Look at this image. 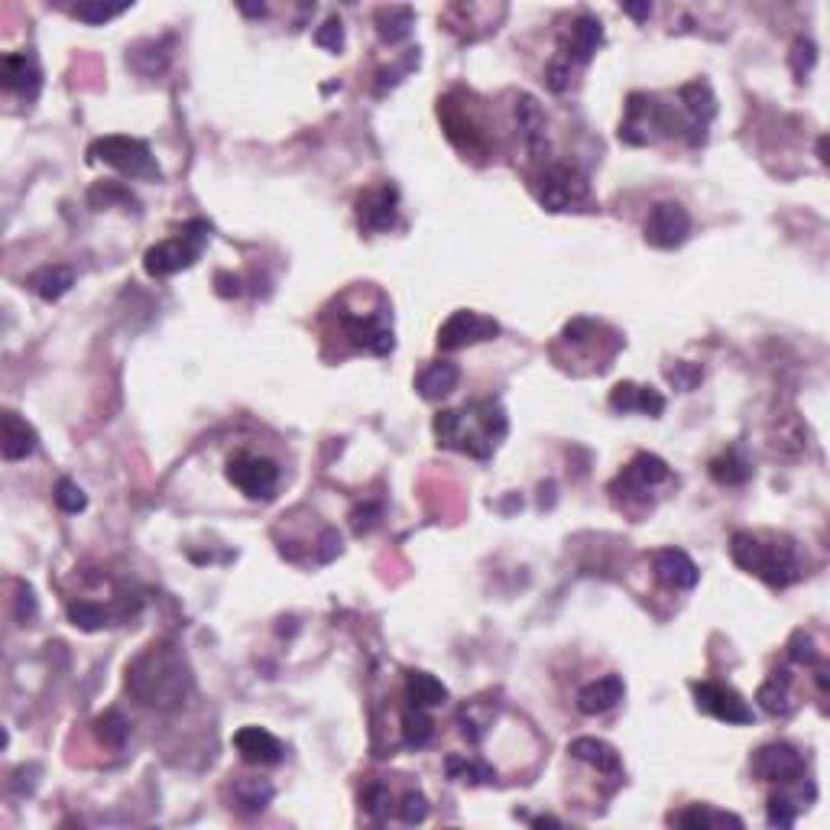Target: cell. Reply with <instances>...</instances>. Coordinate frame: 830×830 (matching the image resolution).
Wrapping results in <instances>:
<instances>
[{
	"label": "cell",
	"instance_id": "cell-1",
	"mask_svg": "<svg viewBox=\"0 0 830 830\" xmlns=\"http://www.w3.org/2000/svg\"><path fill=\"white\" fill-rule=\"evenodd\" d=\"M195 688L189 662L172 642H153L127 665V691L153 711H179Z\"/></svg>",
	"mask_w": 830,
	"mask_h": 830
},
{
	"label": "cell",
	"instance_id": "cell-2",
	"mask_svg": "<svg viewBox=\"0 0 830 830\" xmlns=\"http://www.w3.org/2000/svg\"><path fill=\"white\" fill-rule=\"evenodd\" d=\"M432 428L438 435V445L464 451V454H471V458L484 461L506 438L510 422H506V412L500 403H493V399H477V403L464 406V409L438 412Z\"/></svg>",
	"mask_w": 830,
	"mask_h": 830
},
{
	"label": "cell",
	"instance_id": "cell-3",
	"mask_svg": "<svg viewBox=\"0 0 830 830\" xmlns=\"http://www.w3.org/2000/svg\"><path fill=\"white\" fill-rule=\"evenodd\" d=\"M730 555L743 571L756 574L769 587H788L801 578L798 552L788 539H762L753 532H736L730 542Z\"/></svg>",
	"mask_w": 830,
	"mask_h": 830
},
{
	"label": "cell",
	"instance_id": "cell-4",
	"mask_svg": "<svg viewBox=\"0 0 830 830\" xmlns=\"http://www.w3.org/2000/svg\"><path fill=\"white\" fill-rule=\"evenodd\" d=\"M208 240H211V224L208 221H189L185 224V231H179V237L163 240V244L146 250V257H143L146 273L156 276V279H166V276L179 273V270H189V266L202 257Z\"/></svg>",
	"mask_w": 830,
	"mask_h": 830
},
{
	"label": "cell",
	"instance_id": "cell-5",
	"mask_svg": "<svg viewBox=\"0 0 830 830\" xmlns=\"http://www.w3.org/2000/svg\"><path fill=\"white\" fill-rule=\"evenodd\" d=\"M88 156L95 159V163H107L114 166L117 172H124V176H137V179H159V166L153 159V150L146 140H137V137H101L88 146Z\"/></svg>",
	"mask_w": 830,
	"mask_h": 830
},
{
	"label": "cell",
	"instance_id": "cell-6",
	"mask_svg": "<svg viewBox=\"0 0 830 830\" xmlns=\"http://www.w3.org/2000/svg\"><path fill=\"white\" fill-rule=\"evenodd\" d=\"M591 195L587 179L571 166H545L539 176V202L545 211H568Z\"/></svg>",
	"mask_w": 830,
	"mask_h": 830
},
{
	"label": "cell",
	"instance_id": "cell-7",
	"mask_svg": "<svg viewBox=\"0 0 830 830\" xmlns=\"http://www.w3.org/2000/svg\"><path fill=\"white\" fill-rule=\"evenodd\" d=\"M227 477L250 500H273L279 487V467L266 458H257V454H240V458H234L231 467H227Z\"/></svg>",
	"mask_w": 830,
	"mask_h": 830
},
{
	"label": "cell",
	"instance_id": "cell-8",
	"mask_svg": "<svg viewBox=\"0 0 830 830\" xmlns=\"http://www.w3.org/2000/svg\"><path fill=\"white\" fill-rule=\"evenodd\" d=\"M691 234V214L678 202H659L646 218V244L659 250H675Z\"/></svg>",
	"mask_w": 830,
	"mask_h": 830
},
{
	"label": "cell",
	"instance_id": "cell-9",
	"mask_svg": "<svg viewBox=\"0 0 830 830\" xmlns=\"http://www.w3.org/2000/svg\"><path fill=\"white\" fill-rule=\"evenodd\" d=\"M753 775L762 782H798L805 779V756L792 743H769L753 753Z\"/></svg>",
	"mask_w": 830,
	"mask_h": 830
},
{
	"label": "cell",
	"instance_id": "cell-10",
	"mask_svg": "<svg viewBox=\"0 0 830 830\" xmlns=\"http://www.w3.org/2000/svg\"><path fill=\"white\" fill-rule=\"evenodd\" d=\"M500 334V325L490 315L480 312H454L438 331V347L441 351H461L467 344L493 341Z\"/></svg>",
	"mask_w": 830,
	"mask_h": 830
},
{
	"label": "cell",
	"instance_id": "cell-11",
	"mask_svg": "<svg viewBox=\"0 0 830 830\" xmlns=\"http://www.w3.org/2000/svg\"><path fill=\"white\" fill-rule=\"evenodd\" d=\"M691 691L698 698V711L724 720V724H740V727L753 724V711H749L746 701L733 688L714 685V681H694Z\"/></svg>",
	"mask_w": 830,
	"mask_h": 830
},
{
	"label": "cell",
	"instance_id": "cell-12",
	"mask_svg": "<svg viewBox=\"0 0 830 830\" xmlns=\"http://www.w3.org/2000/svg\"><path fill=\"white\" fill-rule=\"evenodd\" d=\"M678 101H681V111H685V124H688V143L691 146H701L704 137H707V127H711V120L717 114V98L707 82H691L678 91Z\"/></svg>",
	"mask_w": 830,
	"mask_h": 830
},
{
	"label": "cell",
	"instance_id": "cell-13",
	"mask_svg": "<svg viewBox=\"0 0 830 830\" xmlns=\"http://www.w3.org/2000/svg\"><path fill=\"white\" fill-rule=\"evenodd\" d=\"M662 480H668V464L655 454H636L633 461L623 467V474L613 480V493L617 497H639V493H649L652 487H659Z\"/></svg>",
	"mask_w": 830,
	"mask_h": 830
},
{
	"label": "cell",
	"instance_id": "cell-14",
	"mask_svg": "<svg viewBox=\"0 0 830 830\" xmlns=\"http://www.w3.org/2000/svg\"><path fill=\"white\" fill-rule=\"evenodd\" d=\"M357 221L370 234H383L396 227V189L390 182L357 198Z\"/></svg>",
	"mask_w": 830,
	"mask_h": 830
},
{
	"label": "cell",
	"instance_id": "cell-15",
	"mask_svg": "<svg viewBox=\"0 0 830 830\" xmlns=\"http://www.w3.org/2000/svg\"><path fill=\"white\" fill-rule=\"evenodd\" d=\"M652 571H655V578H659L665 587H672V591H691V587H698V581H701L698 565H694L681 548H665V552H655Z\"/></svg>",
	"mask_w": 830,
	"mask_h": 830
},
{
	"label": "cell",
	"instance_id": "cell-16",
	"mask_svg": "<svg viewBox=\"0 0 830 830\" xmlns=\"http://www.w3.org/2000/svg\"><path fill=\"white\" fill-rule=\"evenodd\" d=\"M341 325L357 347H364L370 354H390L393 351V331L386 328L383 318H364L354 312H341Z\"/></svg>",
	"mask_w": 830,
	"mask_h": 830
},
{
	"label": "cell",
	"instance_id": "cell-17",
	"mask_svg": "<svg viewBox=\"0 0 830 830\" xmlns=\"http://www.w3.org/2000/svg\"><path fill=\"white\" fill-rule=\"evenodd\" d=\"M234 746H237L240 759L253 762V766H273V762H279L286 753L283 743L263 727H240L234 733Z\"/></svg>",
	"mask_w": 830,
	"mask_h": 830
},
{
	"label": "cell",
	"instance_id": "cell-18",
	"mask_svg": "<svg viewBox=\"0 0 830 830\" xmlns=\"http://www.w3.org/2000/svg\"><path fill=\"white\" fill-rule=\"evenodd\" d=\"M0 78H4L7 91H20L26 98H33L43 85V72H39L33 52H7L0 62Z\"/></svg>",
	"mask_w": 830,
	"mask_h": 830
},
{
	"label": "cell",
	"instance_id": "cell-19",
	"mask_svg": "<svg viewBox=\"0 0 830 830\" xmlns=\"http://www.w3.org/2000/svg\"><path fill=\"white\" fill-rule=\"evenodd\" d=\"M516 124H519V137L526 143V150L532 159H545L548 156V137H545V114L539 101L532 95H522L516 101Z\"/></svg>",
	"mask_w": 830,
	"mask_h": 830
},
{
	"label": "cell",
	"instance_id": "cell-20",
	"mask_svg": "<svg viewBox=\"0 0 830 830\" xmlns=\"http://www.w3.org/2000/svg\"><path fill=\"white\" fill-rule=\"evenodd\" d=\"M600 43H604V26H600L597 17H578L571 23V30H568V43H565V52H561V59H565L568 65H584V62H591V56L600 49Z\"/></svg>",
	"mask_w": 830,
	"mask_h": 830
},
{
	"label": "cell",
	"instance_id": "cell-21",
	"mask_svg": "<svg viewBox=\"0 0 830 830\" xmlns=\"http://www.w3.org/2000/svg\"><path fill=\"white\" fill-rule=\"evenodd\" d=\"M626 694V685L620 675H607V678H597L591 685H584L578 691V711L581 714H607L613 711Z\"/></svg>",
	"mask_w": 830,
	"mask_h": 830
},
{
	"label": "cell",
	"instance_id": "cell-22",
	"mask_svg": "<svg viewBox=\"0 0 830 830\" xmlns=\"http://www.w3.org/2000/svg\"><path fill=\"white\" fill-rule=\"evenodd\" d=\"M610 409L613 412H646V415H662L665 412V396L652 386H636V383H620L610 393Z\"/></svg>",
	"mask_w": 830,
	"mask_h": 830
},
{
	"label": "cell",
	"instance_id": "cell-23",
	"mask_svg": "<svg viewBox=\"0 0 830 830\" xmlns=\"http://www.w3.org/2000/svg\"><path fill=\"white\" fill-rule=\"evenodd\" d=\"M458 380H461L458 364H451V360H435V364H428L419 377H415V390H419V396L428 399V403H435V399H445L458 390Z\"/></svg>",
	"mask_w": 830,
	"mask_h": 830
},
{
	"label": "cell",
	"instance_id": "cell-24",
	"mask_svg": "<svg viewBox=\"0 0 830 830\" xmlns=\"http://www.w3.org/2000/svg\"><path fill=\"white\" fill-rule=\"evenodd\" d=\"M568 753L578 762H587L591 769L604 772V775H620L623 772V762H620L617 749H613L610 743H604V740H594V736H581V740H574L568 746Z\"/></svg>",
	"mask_w": 830,
	"mask_h": 830
},
{
	"label": "cell",
	"instance_id": "cell-25",
	"mask_svg": "<svg viewBox=\"0 0 830 830\" xmlns=\"http://www.w3.org/2000/svg\"><path fill=\"white\" fill-rule=\"evenodd\" d=\"M39 438L33 425L20 419L17 412H4V461H23L36 451Z\"/></svg>",
	"mask_w": 830,
	"mask_h": 830
},
{
	"label": "cell",
	"instance_id": "cell-26",
	"mask_svg": "<svg viewBox=\"0 0 830 830\" xmlns=\"http://www.w3.org/2000/svg\"><path fill=\"white\" fill-rule=\"evenodd\" d=\"M26 286H30L43 302H56L75 286V273L69 266H43V270H36L30 279H26Z\"/></svg>",
	"mask_w": 830,
	"mask_h": 830
},
{
	"label": "cell",
	"instance_id": "cell-27",
	"mask_svg": "<svg viewBox=\"0 0 830 830\" xmlns=\"http://www.w3.org/2000/svg\"><path fill=\"white\" fill-rule=\"evenodd\" d=\"M756 701H759L762 711L772 714V717L792 714V707H795V701H792V675H788V672H775L766 681V685L759 688Z\"/></svg>",
	"mask_w": 830,
	"mask_h": 830
},
{
	"label": "cell",
	"instance_id": "cell-28",
	"mask_svg": "<svg viewBox=\"0 0 830 830\" xmlns=\"http://www.w3.org/2000/svg\"><path fill=\"white\" fill-rule=\"evenodd\" d=\"M406 698L412 707H422V711H428V707H441L448 701V688L441 685V681L435 675H428V672H409L406 678Z\"/></svg>",
	"mask_w": 830,
	"mask_h": 830
},
{
	"label": "cell",
	"instance_id": "cell-29",
	"mask_svg": "<svg viewBox=\"0 0 830 830\" xmlns=\"http://www.w3.org/2000/svg\"><path fill=\"white\" fill-rule=\"evenodd\" d=\"M276 795V788L266 782V779H237L234 782V801H237V808L244 811V814H257L263 811L266 805L273 801Z\"/></svg>",
	"mask_w": 830,
	"mask_h": 830
},
{
	"label": "cell",
	"instance_id": "cell-30",
	"mask_svg": "<svg viewBox=\"0 0 830 830\" xmlns=\"http://www.w3.org/2000/svg\"><path fill=\"white\" fill-rule=\"evenodd\" d=\"M493 724V707L490 701H471L458 711V727L467 743H480L484 740L487 727Z\"/></svg>",
	"mask_w": 830,
	"mask_h": 830
},
{
	"label": "cell",
	"instance_id": "cell-31",
	"mask_svg": "<svg viewBox=\"0 0 830 830\" xmlns=\"http://www.w3.org/2000/svg\"><path fill=\"white\" fill-rule=\"evenodd\" d=\"M711 477L717 480V484H727V487H740L746 484L749 477H753V464H749L740 451H727V454H720V458L711 461Z\"/></svg>",
	"mask_w": 830,
	"mask_h": 830
},
{
	"label": "cell",
	"instance_id": "cell-32",
	"mask_svg": "<svg viewBox=\"0 0 830 830\" xmlns=\"http://www.w3.org/2000/svg\"><path fill=\"white\" fill-rule=\"evenodd\" d=\"M377 33L383 43H403L412 33V7H383L377 10Z\"/></svg>",
	"mask_w": 830,
	"mask_h": 830
},
{
	"label": "cell",
	"instance_id": "cell-33",
	"mask_svg": "<svg viewBox=\"0 0 830 830\" xmlns=\"http://www.w3.org/2000/svg\"><path fill=\"white\" fill-rule=\"evenodd\" d=\"M445 772H448V779L464 782V785H484V782H493V775H497L484 759H464V756H448Z\"/></svg>",
	"mask_w": 830,
	"mask_h": 830
},
{
	"label": "cell",
	"instance_id": "cell-34",
	"mask_svg": "<svg viewBox=\"0 0 830 830\" xmlns=\"http://www.w3.org/2000/svg\"><path fill=\"white\" fill-rule=\"evenodd\" d=\"M432 736H435L432 717H428L422 707H409V711L403 714V743L409 749H422V746L432 743Z\"/></svg>",
	"mask_w": 830,
	"mask_h": 830
},
{
	"label": "cell",
	"instance_id": "cell-35",
	"mask_svg": "<svg viewBox=\"0 0 830 830\" xmlns=\"http://www.w3.org/2000/svg\"><path fill=\"white\" fill-rule=\"evenodd\" d=\"M69 620L78 629H85V633H95V629L111 623V613H107L104 607H98V604H91V600H72V604H69Z\"/></svg>",
	"mask_w": 830,
	"mask_h": 830
},
{
	"label": "cell",
	"instance_id": "cell-36",
	"mask_svg": "<svg viewBox=\"0 0 830 830\" xmlns=\"http://www.w3.org/2000/svg\"><path fill=\"white\" fill-rule=\"evenodd\" d=\"M95 733H98V740L104 746H111V749H120L127 743V736H130V724L124 717H120L117 711H107L104 717L95 720Z\"/></svg>",
	"mask_w": 830,
	"mask_h": 830
},
{
	"label": "cell",
	"instance_id": "cell-37",
	"mask_svg": "<svg viewBox=\"0 0 830 830\" xmlns=\"http://www.w3.org/2000/svg\"><path fill=\"white\" fill-rule=\"evenodd\" d=\"M675 824L681 827H711V824H733V827H743L740 818H733V814H720V811H711V808H691L685 814H678V818H672Z\"/></svg>",
	"mask_w": 830,
	"mask_h": 830
},
{
	"label": "cell",
	"instance_id": "cell-38",
	"mask_svg": "<svg viewBox=\"0 0 830 830\" xmlns=\"http://www.w3.org/2000/svg\"><path fill=\"white\" fill-rule=\"evenodd\" d=\"M127 10V4H101V0H88V4H78L72 13L78 20H85V23H107V20H114L120 17V13Z\"/></svg>",
	"mask_w": 830,
	"mask_h": 830
},
{
	"label": "cell",
	"instance_id": "cell-39",
	"mask_svg": "<svg viewBox=\"0 0 830 830\" xmlns=\"http://www.w3.org/2000/svg\"><path fill=\"white\" fill-rule=\"evenodd\" d=\"M665 377H668V383L675 386V390H681V393H691L694 386H698V383L704 380V370H701L698 364H688V360H678L675 367H668V370H665Z\"/></svg>",
	"mask_w": 830,
	"mask_h": 830
},
{
	"label": "cell",
	"instance_id": "cell-40",
	"mask_svg": "<svg viewBox=\"0 0 830 830\" xmlns=\"http://www.w3.org/2000/svg\"><path fill=\"white\" fill-rule=\"evenodd\" d=\"M56 503H59V510H65V513H82L88 506V497L82 493V487L72 484L69 477H62L56 484Z\"/></svg>",
	"mask_w": 830,
	"mask_h": 830
},
{
	"label": "cell",
	"instance_id": "cell-41",
	"mask_svg": "<svg viewBox=\"0 0 830 830\" xmlns=\"http://www.w3.org/2000/svg\"><path fill=\"white\" fill-rule=\"evenodd\" d=\"M364 808H367V814L373 821H383L386 814H390V808H393V795H390V788L386 785H370L367 792H364Z\"/></svg>",
	"mask_w": 830,
	"mask_h": 830
},
{
	"label": "cell",
	"instance_id": "cell-42",
	"mask_svg": "<svg viewBox=\"0 0 830 830\" xmlns=\"http://www.w3.org/2000/svg\"><path fill=\"white\" fill-rule=\"evenodd\" d=\"M788 655H792V662H798V665H814L821 659L818 646H814V636L805 633V629H798L792 642H788Z\"/></svg>",
	"mask_w": 830,
	"mask_h": 830
},
{
	"label": "cell",
	"instance_id": "cell-43",
	"mask_svg": "<svg viewBox=\"0 0 830 830\" xmlns=\"http://www.w3.org/2000/svg\"><path fill=\"white\" fill-rule=\"evenodd\" d=\"M798 805L788 795H772L769 798V824L772 827H795Z\"/></svg>",
	"mask_w": 830,
	"mask_h": 830
},
{
	"label": "cell",
	"instance_id": "cell-44",
	"mask_svg": "<svg viewBox=\"0 0 830 830\" xmlns=\"http://www.w3.org/2000/svg\"><path fill=\"white\" fill-rule=\"evenodd\" d=\"M814 59H818V49H814L811 39H795L792 46V72L798 82H805V75L814 69Z\"/></svg>",
	"mask_w": 830,
	"mask_h": 830
},
{
	"label": "cell",
	"instance_id": "cell-45",
	"mask_svg": "<svg viewBox=\"0 0 830 830\" xmlns=\"http://www.w3.org/2000/svg\"><path fill=\"white\" fill-rule=\"evenodd\" d=\"M114 202H127V205H133V195L124 189V185L120 182H104V185H98V189H91V205L95 208H111Z\"/></svg>",
	"mask_w": 830,
	"mask_h": 830
},
{
	"label": "cell",
	"instance_id": "cell-46",
	"mask_svg": "<svg viewBox=\"0 0 830 830\" xmlns=\"http://www.w3.org/2000/svg\"><path fill=\"white\" fill-rule=\"evenodd\" d=\"M399 818L406 824H422L428 818V801L422 792H406L403 801H399Z\"/></svg>",
	"mask_w": 830,
	"mask_h": 830
},
{
	"label": "cell",
	"instance_id": "cell-47",
	"mask_svg": "<svg viewBox=\"0 0 830 830\" xmlns=\"http://www.w3.org/2000/svg\"><path fill=\"white\" fill-rule=\"evenodd\" d=\"M380 503H360V506H354V513H351V529L357 532V535H367L373 526H377L380 522Z\"/></svg>",
	"mask_w": 830,
	"mask_h": 830
},
{
	"label": "cell",
	"instance_id": "cell-48",
	"mask_svg": "<svg viewBox=\"0 0 830 830\" xmlns=\"http://www.w3.org/2000/svg\"><path fill=\"white\" fill-rule=\"evenodd\" d=\"M315 43L321 49H331V52H341L344 46V30H341V20L338 17H331L325 26H318V33H315Z\"/></svg>",
	"mask_w": 830,
	"mask_h": 830
},
{
	"label": "cell",
	"instance_id": "cell-49",
	"mask_svg": "<svg viewBox=\"0 0 830 830\" xmlns=\"http://www.w3.org/2000/svg\"><path fill=\"white\" fill-rule=\"evenodd\" d=\"M568 85H571V65L558 56L552 65H548V88H552L555 95H561V91H565Z\"/></svg>",
	"mask_w": 830,
	"mask_h": 830
},
{
	"label": "cell",
	"instance_id": "cell-50",
	"mask_svg": "<svg viewBox=\"0 0 830 830\" xmlns=\"http://www.w3.org/2000/svg\"><path fill=\"white\" fill-rule=\"evenodd\" d=\"M341 552V535L334 532V529H325L321 532V539H318V561L321 565H328V561Z\"/></svg>",
	"mask_w": 830,
	"mask_h": 830
},
{
	"label": "cell",
	"instance_id": "cell-51",
	"mask_svg": "<svg viewBox=\"0 0 830 830\" xmlns=\"http://www.w3.org/2000/svg\"><path fill=\"white\" fill-rule=\"evenodd\" d=\"M33 613H36V597L30 587H23L20 591V610H17V620H33Z\"/></svg>",
	"mask_w": 830,
	"mask_h": 830
},
{
	"label": "cell",
	"instance_id": "cell-52",
	"mask_svg": "<svg viewBox=\"0 0 830 830\" xmlns=\"http://www.w3.org/2000/svg\"><path fill=\"white\" fill-rule=\"evenodd\" d=\"M214 283H218V292L221 296H240V279L234 276H227V273H218V279H214Z\"/></svg>",
	"mask_w": 830,
	"mask_h": 830
},
{
	"label": "cell",
	"instance_id": "cell-53",
	"mask_svg": "<svg viewBox=\"0 0 830 830\" xmlns=\"http://www.w3.org/2000/svg\"><path fill=\"white\" fill-rule=\"evenodd\" d=\"M623 10L629 13V17L642 20V17H649V13H652V4H623Z\"/></svg>",
	"mask_w": 830,
	"mask_h": 830
},
{
	"label": "cell",
	"instance_id": "cell-54",
	"mask_svg": "<svg viewBox=\"0 0 830 830\" xmlns=\"http://www.w3.org/2000/svg\"><path fill=\"white\" fill-rule=\"evenodd\" d=\"M240 13H247V17H263L266 7H263V4H260V7H247V4H240Z\"/></svg>",
	"mask_w": 830,
	"mask_h": 830
}]
</instances>
